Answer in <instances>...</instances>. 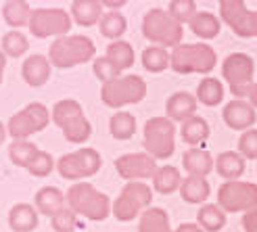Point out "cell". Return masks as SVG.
<instances>
[{
  "label": "cell",
  "instance_id": "cell-13",
  "mask_svg": "<svg viewBox=\"0 0 257 232\" xmlns=\"http://www.w3.org/2000/svg\"><path fill=\"white\" fill-rule=\"evenodd\" d=\"M220 17L238 38H257V11H249L245 0H217Z\"/></svg>",
  "mask_w": 257,
  "mask_h": 232
},
{
  "label": "cell",
  "instance_id": "cell-12",
  "mask_svg": "<svg viewBox=\"0 0 257 232\" xmlns=\"http://www.w3.org/2000/svg\"><path fill=\"white\" fill-rule=\"evenodd\" d=\"M71 13H67L65 9H36L32 11L30 17V32L44 40V38H61V36H69L67 32H71Z\"/></svg>",
  "mask_w": 257,
  "mask_h": 232
},
{
  "label": "cell",
  "instance_id": "cell-4",
  "mask_svg": "<svg viewBox=\"0 0 257 232\" xmlns=\"http://www.w3.org/2000/svg\"><path fill=\"white\" fill-rule=\"evenodd\" d=\"M143 34L153 46L176 48L182 44L184 25L178 23L168 11L151 9L143 19Z\"/></svg>",
  "mask_w": 257,
  "mask_h": 232
},
{
  "label": "cell",
  "instance_id": "cell-22",
  "mask_svg": "<svg viewBox=\"0 0 257 232\" xmlns=\"http://www.w3.org/2000/svg\"><path fill=\"white\" fill-rule=\"evenodd\" d=\"M211 195V186L207 182V178L201 176H186L180 184V197L190 205H201L209 199Z\"/></svg>",
  "mask_w": 257,
  "mask_h": 232
},
{
  "label": "cell",
  "instance_id": "cell-46",
  "mask_svg": "<svg viewBox=\"0 0 257 232\" xmlns=\"http://www.w3.org/2000/svg\"><path fill=\"white\" fill-rule=\"evenodd\" d=\"M125 3H127V0H100V5L107 7L109 11H119Z\"/></svg>",
  "mask_w": 257,
  "mask_h": 232
},
{
  "label": "cell",
  "instance_id": "cell-27",
  "mask_svg": "<svg viewBox=\"0 0 257 232\" xmlns=\"http://www.w3.org/2000/svg\"><path fill=\"white\" fill-rule=\"evenodd\" d=\"M138 232H174L170 215L161 207H149L138 217Z\"/></svg>",
  "mask_w": 257,
  "mask_h": 232
},
{
  "label": "cell",
  "instance_id": "cell-5",
  "mask_svg": "<svg viewBox=\"0 0 257 232\" xmlns=\"http://www.w3.org/2000/svg\"><path fill=\"white\" fill-rule=\"evenodd\" d=\"M143 145L145 153H149L157 161H165L172 157L176 151V126L168 115L147 120Z\"/></svg>",
  "mask_w": 257,
  "mask_h": 232
},
{
  "label": "cell",
  "instance_id": "cell-10",
  "mask_svg": "<svg viewBox=\"0 0 257 232\" xmlns=\"http://www.w3.org/2000/svg\"><path fill=\"white\" fill-rule=\"evenodd\" d=\"M222 75L228 82L230 92L234 94V98H247L249 90L253 86L255 63L245 53H232L222 63Z\"/></svg>",
  "mask_w": 257,
  "mask_h": 232
},
{
  "label": "cell",
  "instance_id": "cell-11",
  "mask_svg": "<svg viewBox=\"0 0 257 232\" xmlns=\"http://www.w3.org/2000/svg\"><path fill=\"white\" fill-rule=\"evenodd\" d=\"M102 165L100 153L96 149H78L73 153H67L57 161V172L61 178L80 182V180L92 178Z\"/></svg>",
  "mask_w": 257,
  "mask_h": 232
},
{
  "label": "cell",
  "instance_id": "cell-37",
  "mask_svg": "<svg viewBox=\"0 0 257 232\" xmlns=\"http://www.w3.org/2000/svg\"><path fill=\"white\" fill-rule=\"evenodd\" d=\"M28 48H30V42L21 32H9L3 36V53L7 57L17 59L28 53Z\"/></svg>",
  "mask_w": 257,
  "mask_h": 232
},
{
  "label": "cell",
  "instance_id": "cell-14",
  "mask_svg": "<svg viewBox=\"0 0 257 232\" xmlns=\"http://www.w3.org/2000/svg\"><path fill=\"white\" fill-rule=\"evenodd\" d=\"M157 159H153L149 153H125L115 159V170L117 176L127 182H138V180H149L157 172Z\"/></svg>",
  "mask_w": 257,
  "mask_h": 232
},
{
  "label": "cell",
  "instance_id": "cell-44",
  "mask_svg": "<svg viewBox=\"0 0 257 232\" xmlns=\"http://www.w3.org/2000/svg\"><path fill=\"white\" fill-rule=\"evenodd\" d=\"M240 224H242V230H245V232H257V209L245 211Z\"/></svg>",
  "mask_w": 257,
  "mask_h": 232
},
{
  "label": "cell",
  "instance_id": "cell-43",
  "mask_svg": "<svg viewBox=\"0 0 257 232\" xmlns=\"http://www.w3.org/2000/svg\"><path fill=\"white\" fill-rule=\"evenodd\" d=\"M238 153L245 159H257V130H245L238 138Z\"/></svg>",
  "mask_w": 257,
  "mask_h": 232
},
{
  "label": "cell",
  "instance_id": "cell-1",
  "mask_svg": "<svg viewBox=\"0 0 257 232\" xmlns=\"http://www.w3.org/2000/svg\"><path fill=\"white\" fill-rule=\"evenodd\" d=\"M67 207L90 222H102L111 215L113 203L105 192L96 190L90 182H75L67 190Z\"/></svg>",
  "mask_w": 257,
  "mask_h": 232
},
{
  "label": "cell",
  "instance_id": "cell-17",
  "mask_svg": "<svg viewBox=\"0 0 257 232\" xmlns=\"http://www.w3.org/2000/svg\"><path fill=\"white\" fill-rule=\"evenodd\" d=\"M34 205H36L38 213L55 217L57 213H61L63 209L67 207V199H65V195H63L57 186H44V188H40L36 192Z\"/></svg>",
  "mask_w": 257,
  "mask_h": 232
},
{
  "label": "cell",
  "instance_id": "cell-3",
  "mask_svg": "<svg viewBox=\"0 0 257 232\" xmlns=\"http://www.w3.org/2000/svg\"><path fill=\"white\" fill-rule=\"evenodd\" d=\"M94 42L88 36H61L48 48L50 65L59 69H69L82 63L94 61Z\"/></svg>",
  "mask_w": 257,
  "mask_h": 232
},
{
  "label": "cell",
  "instance_id": "cell-8",
  "mask_svg": "<svg viewBox=\"0 0 257 232\" xmlns=\"http://www.w3.org/2000/svg\"><path fill=\"white\" fill-rule=\"evenodd\" d=\"M153 201V190L145 182H127L119 197L113 201L111 213L115 220L119 222H132L134 217H140L145 209L151 207Z\"/></svg>",
  "mask_w": 257,
  "mask_h": 232
},
{
  "label": "cell",
  "instance_id": "cell-18",
  "mask_svg": "<svg viewBox=\"0 0 257 232\" xmlns=\"http://www.w3.org/2000/svg\"><path fill=\"white\" fill-rule=\"evenodd\" d=\"M50 61L48 57H42V55H32L25 59L23 63V67H21V75H23V80L28 86L32 88H40L48 82V77H50Z\"/></svg>",
  "mask_w": 257,
  "mask_h": 232
},
{
  "label": "cell",
  "instance_id": "cell-21",
  "mask_svg": "<svg viewBox=\"0 0 257 232\" xmlns=\"http://www.w3.org/2000/svg\"><path fill=\"white\" fill-rule=\"evenodd\" d=\"M69 13L73 23L82 25V28H90V25H96L100 21L102 5L100 0H73Z\"/></svg>",
  "mask_w": 257,
  "mask_h": 232
},
{
  "label": "cell",
  "instance_id": "cell-31",
  "mask_svg": "<svg viewBox=\"0 0 257 232\" xmlns=\"http://www.w3.org/2000/svg\"><path fill=\"white\" fill-rule=\"evenodd\" d=\"M115 67L117 69H127V67H132L134 65V48L130 42H125V40H113L109 46H107V55H105Z\"/></svg>",
  "mask_w": 257,
  "mask_h": 232
},
{
  "label": "cell",
  "instance_id": "cell-16",
  "mask_svg": "<svg viewBox=\"0 0 257 232\" xmlns=\"http://www.w3.org/2000/svg\"><path fill=\"white\" fill-rule=\"evenodd\" d=\"M197 105H199L197 96H192L190 92H174L165 102V115L172 122L182 124L197 113Z\"/></svg>",
  "mask_w": 257,
  "mask_h": 232
},
{
  "label": "cell",
  "instance_id": "cell-36",
  "mask_svg": "<svg viewBox=\"0 0 257 232\" xmlns=\"http://www.w3.org/2000/svg\"><path fill=\"white\" fill-rule=\"evenodd\" d=\"M7 132L13 136V140H28L32 134H36V128H34V124H32V120H30V115L25 113V109L17 111V113L9 120Z\"/></svg>",
  "mask_w": 257,
  "mask_h": 232
},
{
  "label": "cell",
  "instance_id": "cell-34",
  "mask_svg": "<svg viewBox=\"0 0 257 232\" xmlns=\"http://www.w3.org/2000/svg\"><path fill=\"white\" fill-rule=\"evenodd\" d=\"M172 65V55L163 46H149L143 53V67L151 73H161Z\"/></svg>",
  "mask_w": 257,
  "mask_h": 232
},
{
  "label": "cell",
  "instance_id": "cell-15",
  "mask_svg": "<svg viewBox=\"0 0 257 232\" xmlns=\"http://www.w3.org/2000/svg\"><path fill=\"white\" fill-rule=\"evenodd\" d=\"M222 118H224V122H226V126L230 128V130L242 132V130H251L253 128V124L257 122V113H255V107L249 100L234 98L224 107Z\"/></svg>",
  "mask_w": 257,
  "mask_h": 232
},
{
  "label": "cell",
  "instance_id": "cell-47",
  "mask_svg": "<svg viewBox=\"0 0 257 232\" xmlns=\"http://www.w3.org/2000/svg\"><path fill=\"white\" fill-rule=\"evenodd\" d=\"M247 98H249V102L257 109V82L251 86V90H249V94H247Z\"/></svg>",
  "mask_w": 257,
  "mask_h": 232
},
{
  "label": "cell",
  "instance_id": "cell-49",
  "mask_svg": "<svg viewBox=\"0 0 257 232\" xmlns=\"http://www.w3.org/2000/svg\"><path fill=\"white\" fill-rule=\"evenodd\" d=\"M7 134H9V132H7V128H5V124H3V122H0V145H3V143H5V138H7Z\"/></svg>",
  "mask_w": 257,
  "mask_h": 232
},
{
  "label": "cell",
  "instance_id": "cell-7",
  "mask_svg": "<svg viewBox=\"0 0 257 232\" xmlns=\"http://www.w3.org/2000/svg\"><path fill=\"white\" fill-rule=\"evenodd\" d=\"M147 96V82L140 75H121L117 80L102 84L100 100L111 109L136 105Z\"/></svg>",
  "mask_w": 257,
  "mask_h": 232
},
{
  "label": "cell",
  "instance_id": "cell-20",
  "mask_svg": "<svg viewBox=\"0 0 257 232\" xmlns=\"http://www.w3.org/2000/svg\"><path fill=\"white\" fill-rule=\"evenodd\" d=\"M182 165H184V170L188 172V176L207 178L213 172L215 161H213L209 151H205V149H188L184 153V157H182Z\"/></svg>",
  "mask_w": 257,
  "mask_h": 232
},
{
  "label": "cell",
  "instance_id": "cell-29",
  "mask_svg": "<svg viewBox=\"0 0 257 232\" xmlns=\"http://www.w3.org/2000/svg\"><path fill=\"white\" fill-rule=\"evenodd\" d=\"M30 17H32V9L25 0H7L3 7V19L15 30L30 25Z\"/></svg>",
  "mask_w": 257,
  "mask_h": 232
},
{
  "label": "cell",
  "instance_id": "cell-32",
  "mask_svg": "<svg viewBox=\"0 0 257 232\" xmlns=\"http://www.w3.org/2000/svg\"><path fill=\"white\" fill-rule=\"evenodd\" d=\"M109 132L115 140H130L136 132V118L127 111H117L109 120Z\"/></svg>",
  "mask_w": 257,
  "mask_h": 232
},
{
  "label": "cell",
  "instance_id": "cell-24",
  "mask_svg": "<svg viewBox=\"0 0 257 232\" xmlns=\"http://www.w3.org/2000/svg\"><path fill=\"white\" fill-rule=\"evenodd\" d=\"M151 182H153V190H157L159 195H172V192L180 190L182 176H180V170L174 165H159L157 172L153 174Z\"/></svg>",
  "mask_w": 257,
  "mask_h": 232
},
{
  "label": "cell",
  "instance_id": "cell-42",
  "mask_svg": "<svg viewBox=\"0 0 257 232\" xmlns=\"http://www.w3.org/2000/svg\"><path fill=\"white\" fill-rule=\"evenodd\" d=\"M25 113L30 115V120H32V124H34V128H36V132H42L44 128L48 126V122H50V111L42 105V102H30L28 107H25Z\"/></svg>",
  "mask_w": 257,
  "mask_h": 232
},
{
  "label": "cell",
  "instance_id": "cell-33",
  "mask_svg": "<svg viewBox=\"0 0 257 232\" xmlns=\"http://www.w3.org/2000/svg\"><path fill=\"white\" fill-rule=\"evenodd\" d=\"M98 28H100V34L109 38V40H119L127 30V21L119 11H107V13H102Z\"/></svg>",
  "mask_w": 257,
  "mask_h": 232
},
{
  "label": "cell",
  "instance_id": "cell-45",
  "mask_svg": "<svg viewBox=\"0 0 257 232\" xmlns=\"http://www.w3.org/2000/svg\"><path fill=\"white\" fill-rule=\"evenodd\" d=\"M174 232H205L199 224H192V222H186V224H180Z\"/></svg>",
  "mask_w": 257,
  "mask_h": 232
},
{
  "label": "cell",
  "instance_id": "cell-19",
  "mask_svg": "<svg viewBox=\"0 0 257 232\" xmlns=\"http://www.w3.org/2000/svg\"><path fill=\"white\" fill-rule=\"evenodd\" d=\"M40 213L30 203H17L9 211V226L13 232H34L38 228Z\"/></svg>",
  "mask_w": 257,
  "mask_h": 232
},
{
  "label": "cell",
  "instance_id": "cell-9",
  "mask_svg": "<svg viewBox=\"0 0 257 232\" xmlns=\"http://www.w3.org/2000/svg\"><path fill=\"white\" fill-rule=\"evenodd\" d=\"M217 205L226 213H245L257 209V184L240 182V180H226L217 188Z\"/></svg>",
  "mask_w": 257,
  "mask_h": 232
},
{
  "label": "cell",
  "instance_id": "cell-23",
  "mask_svg": "<svg viewBox=\"0 0 257 232\" xmlns=\"http://www.w3.org/2000/svg\"><path fill=\"white\" fill-rule=\"evenodd\" d=\"M245 157L238 151H224L217 155L215 159V170L224 180H238L245 174Z\"/></svg>",
  "mask_w": 257,
  "mask_h": 232
},
{
  "label": "cell",
  "instance_id": "cell-35",
  "mask_svg": "<svg viewBox=\"0 0 257 232\" xmlns=\"http://www.w3.org/2000/svg\"><path fill=\"white\" fill-rule=\"evenodd\" d=\"M38 151L40 149H38L34 143H30V140H13L11 147H9V159L13 161V165L28 170V165L38 155Z\"/></svg>",
  "mask_w": 257,
  "mask_h": 232
},
{
  "label": "cell",
  "instance_id": "cell-2",
  "mask_svg": "<svg viewBox=\"0 0 257 232\" xmlns=\"http://www.w3.org/2000/svg\"><path fill=\"white\" fill-rule=\"evenodd\" d=\"M53 122L63 130L67 143L71 145H84L92 136V126L86 120L82 105L75 98H63L50 111Z\"/></svg>",
  "mask_w": 257,
  "mask_h": 232
},
{
  "label": "cell",
  "instance_id": "cell-25",
  "mask_svg": "<svg viewBox=\"0 0 257 232\" xmlns=\"http://www.w3.org/2000/svg\"><path fill=\"white\" fill-rule=\"evenodd\" d=\"M188 25H190V32L199 36L201 40H213V38H217V34L222 32V21L209 11L197 13Z\"/></svg>",
  "mask_w": 257,
  "mask_h": 232
},
{
  "label": "cell",
  "instance_id": "cell-30",
  "mask_svg": "<svg viewBox=\"0 0 257 232\" xmlns=\"http://www.w3.org/2000/svg\"><path fill=\"white\" fill-rule=\"evenodd\" d=\"M197 100L205 107H215L224 100V84L217 77H205L197 88Z\"/></svg>",
  "mask_w": 257,
  "mask_h": 232
},
{
  "label": "cell",
  "instance_id": "cell-6",
  "mask_svg": "<svg viewBox=\"0 0 257 232\" xmlns=\"http://www.w3.org/2000/svg\"><path fill=\"white\" fill-rule=\"evenodd\" d=\"M217 65V55L209 44H180L172 50V69L176 73H209Z\"/></svg>",
  "mask_w": 257,
  "mask_h": 232
},
{
  "label": "cell",
  "instance_id": "cell-48",
  "mask_svg": "<svg viewBox=\"0 0 257 232\" xmlns=\"http://www.w3.org/2000/svg\"><path fill=\"white\" fill-rule=\"evenodd\" d=\"M5 67H7V55L0 48V84H3V77H5Z\"/></svg>",
  "mask_w": 257,
  "mask_h": 232
},
{
  "label": "cell",
  "instance_id": "cell-41",
  "mask_svg": "<svg viewBox=\"0 0 257 232\" xmlns=\"http://www.w3.org/2000/svg\"><path fill=\"white\" fill-rule=\"evenodd\" d=\"M92 71H94V75L98 77L102 84H107L111 80H117V77H121V69L115 67L107 57H96L92 61Z\"/></svg>",
  "mask_w": 257,
  "mask_h": 232
},
{
  "label": "cell",
  "instance_id": "cell-38",
  "mask_svg": "<svg viewBox=\"0 0 257 232\" xmlns=\"http://www.w3.org/2000/svg\"><path fill=\"white\" fill-rule=\"evenodd\" d=\"M57 167L53 155L46 153V151H38V155L32 159V163L28 165V172L34 176V178H46L53 174V170Z\"/></svg>",
  "mask_w": 257,
  "mask_h": 232
},
{
  "label": "cell",
  "instance_id": "cell-28",
  "mask_svg": "<svg viewBox=\"0 0 257 232\" xmlns=\"http://www.w3.org/2000/svg\"><path fill=\"white\" fill-rule=\"evenodd\" d=\"M197 224L205 232H220L226 226V211L215 203H205L197 213Z\"/></svg>",
  "mask_w": 257,
  "mask_h": 232
},
{
  "label": "cell",
  "instance_id": "cell-40",
  "mask_svg": "<svg viewBox=\"0 0 257 232\" xmlns=\"http://www.w3.org/2000/svg\"><path fill=\"white\" fill-rule=\"evenodd\" d=\"M50 224H53L55 232H75L80 228V220L78 213L71 211L69 207H65L61 213H57L55 217H50Z\"/></svg>",
  "mask_w": 257,
  "mask_h": 232
},
{
  "label": "cell",
  "instance_id": "cell-39",
  "mask_svg": "<svg viewBox=\"0 0 257 232\" xmlns=\"http://www.w3.org/2000/svg\"><path fill=\"white\" fill-rule=\"evenodd\" d=\"M170 15L178 21V23H190L192 17L197 15V3L195 0H172L170 3V9H168Z\"/></svg>",
  "mask_w": 257,
  "mask_h": 232
},
{
  "label": "cell",
  "instance_id": "cell-26",
  "mask_svg": "<svg viewBox=\"0 0 257 232\" xmlns=\"http://www.w3.org/2000/svg\"><path fill=\"white\" fill-rule=\"evenodd\" d=\"M209 132H211L209 124H207V120H203L201 115H192L190 120L182 122V128H180V136H182V140L190 147L203 145L205 140L209 138Z\"/></svg>",
  "mask_w": 257,
  "mask_h": 232
}]
</instances>
